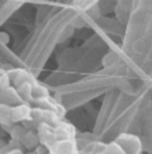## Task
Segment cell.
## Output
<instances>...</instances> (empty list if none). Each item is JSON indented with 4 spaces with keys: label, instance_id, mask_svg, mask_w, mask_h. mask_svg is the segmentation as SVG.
Returning a JSON list of instances; mask_svg holds the SVG:
<instances>
[{
    "label": "cell",
    "instance_id": "10",
    "mask_svg": "<svg viewBox=\"0 0 152 154\" xmlns=\"http://www.w3.org/2000/svg\"><path fill=\"white\" fill-rule=\"evenodd\" d=\"M7 154H23V153H21L20 149H12V150H9Z\"/></svg>",
    "mask_w": 152,
    "mask_h": 154
},
{
    "label": "cell",
    "instance_id": "7",
    "mask_svg": "<svg viewBox=\"0 0 152 154\" xmlns=\"http://www.w3.org/2000/svg\"><path fill=\"white\" fill-rule=\"evenodd\" d=\"M102 154H125V153H124V150L121 149V146L115 141V142H111L109 145L104 146Z\"/></svg>",
    "mask_w": 152,
    "mask_h": 154
},
{
    "label": "cell",
    "instance_id": "1",
    "mask_svg": "<svg viewBox=\"0 0 152 154\" xmlns=\"http://www.w3.org/2000/svg\"><path fill=\"white\" fill-rule=\"evenodd\" d=\"M116 142L121 146L125 154H139L141 150V142L134 134H121Z\"/></svg>",
    "mask_w": 152,
    "mask_h": 154
},
{
    "label": "cell",
    "instance_id": "5",
    "mask_svg": "<svg viewBox=\"0 0 152 154\" xmlns=\"http://www.w3.org/2000/svg\"><path fill=\"white\" fill-rule=\"evenodd\" d=\"M0 124L4 125H12V106L9 105L0 104Z\"/></svg>",
    "mask_w": 152,
    "mask_h": 154
},
{
    "label": "cell",
    "instance_id": "8",
    "mask_svg": "<svg viewBox=\"0 0 152 154\" xmlns=\"http://www.w3.org/2000/svg\"><path fill=\"white\" fill-rule=\"evenodd\" d=\"M47 94H48V91L46 88H43V86H40V85H36V86L32 85V98L40 100V98L47 97Z\"/></svg>",
    "mask_w": 152,
    "mask_h": 154
},
{
    "label": "cell",
    "instance_id": "3",
    "mask_svg": "<svg viewBox=\"0 0 152 154\" xmlns=\"http://www.w3.org/2000/svg\"><path fill=\"white\" fill-rule=\"evenodd\" d=\"M52 154H77V147L72 140L56 141L52 145Z\"/></svg>",
    "mask_w": 152,
    "mask_h": 154
},
{
    "label": "cell",
    "instance_id": "4",
    "mask_svg": "<svg viewBox=\"0 0 152 154\" xmlns=\"http://www.w3.org/2000/svg\"><path fill=\"white\" fill-rule=\"evenodd\" d=\"M31 114H32V109L27 104H21L20 102V104L12 106V121L14 122L30 120Z\"/></svg>",
    "mask_w": 152,
    "mask_h": 154
},
{
    "label": "cell",
    "instance_id": "2",
    "mask_svg": "<svg viewBox=\"0 0 152 154\" xmlns=\"http://www.w3.org/2000/svg\"><path fill=\"white\" fill-rule=\"evenodd\" d=\"M20 101H21V98L19 96L18 91H16V88L7 86V88L0 89V104L15 106V105L20 104Z\"/></svg>",
    "mask_w": 152,
    "mask_h": 154
},
{
    "label": "cell",
    "instance_id": "6",
    "mask_svg": "<svg viewBox=\"0 0 152 154\" xmlns=\"http://www.w3.org/2000/svg\"><path fill=\"white\" fill-rule=\"evenodd\" d=\"M40 142V138H39L37 134H35L34 131H27V133L24 134V137L21 138L20 143L21 145H24L25 147H28V149H34V147H36V145Z\"/></svg>",
    "mask_w": 152,
    "mask_h": 154
},
{
    "label": "cell",
    "instance_id": "9",
    "mask_svg": "<svg viewBox=\"0 0 152 154\" xmlns=\"http://www.w3.org/2000/svg\"><path fill=\"white\" fill-rule=\"evenodd\" d=\"M27 131L24 130L23 126L20 125H16V126H12L11 129V136H12V140H16V141H21V138L24 137V134Z\"/></svg>",
    "mask_w": 152,
    "mask_h": 154
}]
</instances>
